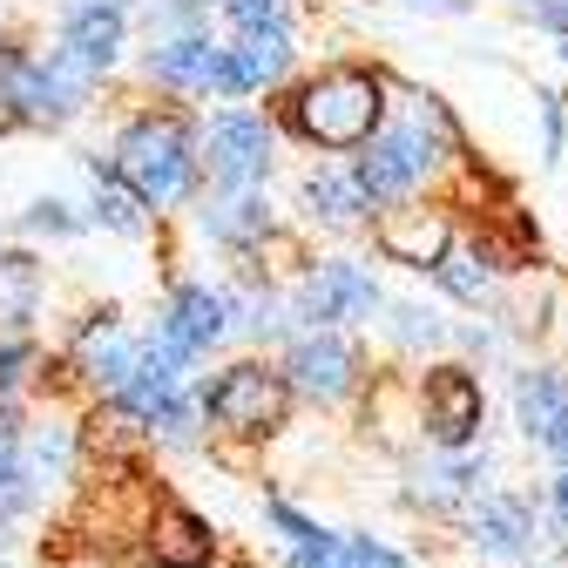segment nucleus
<instances>
[{
  "label": "nucleus",
  "instance_id": "obj_1",
  "mask_svg": "<svg viewBox=\"0 0 568 568\" xmlns=\"http://www.w3.org/2000/svg\"><path fill=\"white\" fill-rule=\"evenodd\" d=\"M386 115V89L366 68H325L292 95V129L318 150H366Z\"/></svg>",
  "mask_w": 568,
  "mask_h": 568
},
{
  "label": "nucleus",
  "instance_id": "obj_2",
  "mask_svg": "<svg viewBox=\"0 0 568 568\" xmlns=\"http://www.w3.org/2000/svg\"><path fill=\"white\" fill-rule=\"evenodd\" d=\"M115 176L142 196V203H183L196 183V142L176 115H135L115 142Z\"/></svg>",
  "mask_w": 568,
  "mask_h": 568
},
{
  "label": "nucleus",
  "instance_id": "obj_3",
  "mask_svg": "<svg viewBox=\"0 0 568 568\" xmlns=\"http://www.w3.org/2000/svg\"><path fill=\"white\" fill-rule=\"evenodd\" d=\"M440 142H454V122L434 109V95H426L406 122H393V129H379V135L366 142V156H359V183H366V196H373V203H399V196H413V190L426 183V170L440 163Z\"/></svg>",
  "mask_w": 568,
  "mask_h": 568
},
{
  "label": "nucleus",
  "instance_id": "obj_4",
  "mask_svg": "<svg viewBox=\"0 0 568 568\" xmlns=\"http://www.w3.org/2000/svg\"><path fill=\"white\" fill-rule=\"evenodd\" d=\"M284 406H292V379H277L271 366H231L203 393V413L231 434H271V426H284Z\"/></svg>",
  "mask_w": 568,
  "mask_h": 568
},
{
  "label": "nucleus",
  "instance_id": "obj_5",
  "mask_svg": "<svg viewBox=\"0 0 568 568\" xmlns=\"http://www.w3.org/2000/svg\"><path fill=\"white\" fill-rule=\"evenodd\" d=\"M298 318L305 325H359L379 312V284L366 264H352V257H325L305 284H298Z\"/></svg>",
  "mask_w": 568,
  "mask_h": 568
},
{
  "label": "nucleus",
  "instance_id": "obj_6",
  "mask_svg": "<svg viewBox=\"0 0 568 568\" xmlns=\"http://www.w3.org/2000/svg\"><path fill=\"white\" fill-rule=\"evenodd\" d=\"M480 413H487V399H480V379L467 373V366H434L426 373V386H419V419H426V434H434L440 447H467L474 434H480Z\"/></svg>",
  "mask_w": 568,
  "mask_h": 568
},
{
  "label": "nucleus",
  "instance_id": "obj_7",
  "mask_svg": "<svg viewBox=\"0 0 568 568\" xmlns=\"http://www.w3.org/2000/svg\"><path fill=\"white\" fill-rule=\"evenodd\" d=\"M203 156H210V170H217V183L251 190L271 170V129L257 115H244V109H224L203 129Z\"/></svg>",
  "mask_w": 568,
  "mask_h": 568
},
{
  "label": "nucleus",
  "instance_id": "obj_8",
  "mask_svg": "<svg viewBox=\"0 0 568 568\" xmlns=\"http://www.w3.org/2000/svg\"><path fill=\"white\" fill-rule=\"evenodd\" d=\"M379 251L393 264H413V271H440L447 251H454V217L434 203H406V210H386L379 217Z\"/></svg>",
  "mask_w": 568,
  "mask_h": 568
},
{
  "label": "nucleus",
  "instance_id": "obj_9",
  "mask_svg": "<svg viewBox=\"0 0 568 568\" xmlns=\"http://www.w3.org/2000/svg\"><path fill=\"white\" fill-rule=\"evenodd\" d=\"M224 332H231V298H224V292H210V284H176L170 305H163V318H156V338L176 345L183 359L210 352Z\"/></svg>",
  "mask_w": 568,
  "mask_h": 568
},
{
  "label": "nucleus",
  "instance_id": "obj_10",
  "mask_svg": "<svg viewBox=\"0 0 568 568\" xmlns=\"http://www.w3.org/2000/svg\"><path fill=\"white\" fill-rule=\"evenodd\" d=\"M284 68H292V34L284 28H264V34H237L224 48V68H217V95L237 102V95H257L271 89Z\"/></svg>",
  "mask_w": 568,
  "mask_h": 568
},
{
  "label": "nucleus",
  "instance_id": "obj_11",
  "mask_svg": "<svg viewBox=\"0 0 568 568\" xmlns=\"http://www.w3.org/2000/svg\"><path fill=\"white\" fill-rule=\"evenodd\" d=\"M284 373H292V386L312 393V399H338V393H352V379H359V352H352L338 332H305L292 345V359H284Z\"/></svg>",
  "mask_w": 568,
  "mask_h": 568
},
{
  "label": "nucleus",
  "instance_id": "obj_12",
  "mask_svg": "<svg viewBox=\"0 0 568 568\" xmlns=\"http://www.w3.org/2000/svg\"><path fill=\"white\" fill-rule=\"evenodd\" d=\"M515 413H521V434L548 454L568 460V373H521L515 379Z\"/></svg>",
  "mask_w": 568,
  "mask_h": 568
},
{
  "label": "nucleus",
  "instance_id": "obj_13",
  "mask_svg": "<svg viewBox=\"0 0 568 568\" xmlns=\"http://www.w3.org/2000/svg\"><path fill=\"white\" fill-rule=\"evenodd\" d=\"M122 34H129V14H122V0H75V8L61 14V48L89 61L95 75L122 54Z\"/></svg>",
  "mask_w": 568,
  "mask_h": 568
},
{
  "label": "nucleus",
  "instance_id": "obj_14",
  "mask_svg": "<svg viewBox=\"0 0 568 568\" xmlns=\"http://www.w3.org/2000/svg\"><path fill=\"white\" fill-rule=\"evenodd\" d=\"M217 68H224V48L210 34H163L150 48V75L163 89H196V95H217Z\"/></svg>",
  "mask_w": 568,
  "mask_h": 568
},
{
  "label": "nucleus",
  "instance_id": "obj_15",
  "mask_svg": "<svg viewBox=\"0 0 568 568\" xmlns=\"http://www.w3.org/2000/svg\"><path fill=\"white\" fill-rule=\"evenodd\" d=\"M474 541L480 555H528L535 548V508L521 501V494H487V501H474Z\"/></svg>",
  "mask_w": 568,
  "mask_h": 568
},
{
  "label": "nucleus",
  "instance_id": "obj_16",
  "mask_svg": "<svg viewBox=\"0 0 568 568\" xmlns=\"http://www.w3.org/2000/svg\"><path fill=\"white\" fill-rule=\"evenodd\" d=\"M305 203H312V217H318V224H332V231L366 224V210H373V196H366L359 170H312V176H305Z\"/></svg>",
  "mask_w": 568,
  "mask_h": 568
},
{
  "label": "nucleus",
  "instance_id": "obj_17",
  "mask_svg": "<svg viewBox=\"0 0 568 568\" xmlns=\"http://www.w3.org/2000/svg\"><path fill=\"white\" fill-rule=\"evenodd\" d=\"M150 555H156L163 568H203V561H210V528H203L190 508L163 501V508H156V528H150Z\"/></svg>",
  "mask_w": 568,
  "mask_h": 568
},
{
  "label": "nucleus",
  "instance_id": "obj_18",
  "mask_svg": "<svg viewBox=\"0 0 568 568\" xmlns=\"http://www.w3.org/2000/svg\"><path fill=\"white\" fill-rule=\"evenodd\" d=\"M203 231L217 237V244H257L271 231V203L251 196V190H237V196H224V203L203 210Z\"/></svg>",
  "mask_w": 568,
  "mask_h": 568
},
{
  "label": "nucleus",
  "instance_id": "obj_19",
  "mask_svg": "<svg viewBox=\"0 0 568 568\" xmlns=\"http://www.w3.org/2000/svg\"><path fill=\"white\" fill-rule=\"evenodd\" d=\"M419 501L434 508H467V501H487V460H440L419 474Z\"/></svg>",
  "mask_w": 568,
  "mask_h": 568
},
{
  "label": "nucleus",
  "instance_id": "obj_20",
  "mask_svg": "<svg viewBox=\"0 0 568 568\" xmlns=\"http://www.w3.org/2000/svg\"><path fill=\"white\" fill-rule=\"evenodd\" d=\"M34 298H41V271H34V257L0 251V332H21V325L34 318Z\"/></svg>",
  "mask_w": 568,
  "mask_h": 568
},
{
  "label": "nucleus",
  "instance_id": "obj_21",
  "mask_svg": "<svg viewBox=\"0 0 568 568\" xmlns=\"http://www.w3.org/2000/svg\"><path fill=\"white\" fill-rule=\"evenodd\" d=\"M142 210H150V203H142L122 176H102V170H95V224H102V231L142 237Z\"/></svg>",
  "mask_w": 568,
  "mask_h": 568
},
{
  "label": "nucleus",
  "instance_id": "obj_22",
  "mask_svg": "<svg viewBox=\"0 0 568 568\" xmlns=\"http://www.w3.org/2000/svg\"><path fill=\"white\" fill-rule=\"evenodd\" d=\"M135 366H142V345H129V338H109V345L89 352V373H95V386H109V393H122V386L135 379Z\"/></svg>",
  "mask_w": 568,
  "mask_h": 568
},
{
  "label": "nucleus",
  "instance_id": "obj_23",
  "mask_svg": "<svg viewBox=\"0 0 568 568\" xmlns=\"http://www.w3.org/2000/svg\"><path fill=\"white\" fill-rule=\"evenodd\" d=\"M434 277L447 284L454 298H467V305H480V298H487V264H480V257H454V251H447V264H440Z\"/></svg>",
  "mask_w": 568,
  "mask_h": 568
},
{
  "label": "nucleus",
  "instance_id": "obj_24",
  "mask_svg": "<svg viewBox=\"0 0 568 568\" xmlns=\"http://www.w3.org/2000/svg\"><path fill=\"white\" fill-rule=\"evenodd\" d=\"M393 338L399 345H440L447 325H440V312H426V305H399L393 312Z\"/></svg>",
  "mask_w": 568,
  "mask_h": 568
},
{
  "label": "nucleus",
  "instance_id": "obj_25",
  "mask_svg": "<svg viewBox=\"0 0 568 568\" xmlns=\"http://www.w3.org/2000/svg\"><path fill=\"white\" fill-rule=\"evenodd\" d=\"M284 8L292 0H224V14L244 28V34H264V28H284Z\"/></svg>",
  "mask_w": 568,
  "mask_h": 568
},
{
  "label": "nucleus",
  "instance_id": "obj_26",
  "mask_svg": "<svg viewBox=\"0 0 568 568\" xmlns=\"http://www.w3.org/2000/svg\"><path fill=\"white\" fill-rule=\"evenodd\" d=\"M345 568H406V555H393L373 535H345Z\"/></svg>",
  "mask_w": 568,
  "mask_h": 568
},
{
  "label": "nucleus",
  "instance_id": "obj_27",
  "mask_svg": "<svg viewBox=\"0 0 568 568\" xmlns=\"http://www.w3.org/2000/svg\"><path fill=\"white\" fill-rule=\"evenodd\" d=\"M264 515H271V521H277L284 535H292V548H312V541L325 535V528H318V521H305V515H298L292 501H264Z\"/></svg>",
  "mask_w": 568,
  "mask_h": 568
},
{
  "label": "nucleus",
  "instance_id": "obj_28",
  "mask_svg": "<svg viewBox=\"0 0 568 568\" xmlns=\"http://www.w3.org/2000/svg\"><path fill=\"white\" fill-rule=\"evenodd\" d=\"M21 224H28V231H48V237H68V231H75V217H68L61 203H34Z\"/></svg>",
  "mask_w": 568,
  "mask_h": 568
},
{
  "label": "nucleus",
  "instance_id": "obj_29",
  "mask_svg": "<svg viewBox=\"0 0 568 568\" xmlns=\"http://www.w3.org/2000/svg\"><path fill=\"white\" fill-rule=\"evenodd\" d=\"M28 359H34V352L14 338V345H0V393H14L21 386V373H28Z\"/></svg>",
  "mask_w": 568,
  "mask_h": 568
},
{
  "label": "nucleus",
  "instance_id": "obj_30",
  "mask_svg": "<svg viewBox=\"0 0 568 568\" xmlns=\"http://www.w3.org/2000/svg\"><path fill=\"white\" fill-rule=\"evenodd\" d=\"M8 474H21V426L0 413V480H8Z\"/></svg>",
  "mask_w": 568,
  "mask_h": 568
},
{
  "label": "nucleus",
  "instance_id": "obj_31",
  "mask_svg": "<svg viewBox=\"0 0 568 568\" xmlns=\"http://www.w3.org/2000/svg\"><path fill=\"white\" fill-rule=\"evenodd\" d=\"M541 122H548V163L561 150V95H541Z\"/></svg>",
  "mask_w": 568,
  "mask_h": 568
},
{
  "label": "nucleus",
  "instance_id": "obj_32",
  "mask_svg": "<svg viewBox=\"0 0 568 568\" xmlns=\"http://www.w3.org/2000/svg\"><path fill=\"white\" fill-rule=\"evenodd\" d=\"M413 14H467V0H399Z\"/></svg>",
  "mask_w": 568,
  "mask_h": 568
},
{
  "label": "nucleus",
  "instance_id": "obj_33",
  "mask_svg": "<svg viewBox=\"0 0 568 568\" xmlns=\"http://www.w3.org/2000/svg\"><path fill=\"white\" fill-rule=\"evenodd\" d=\"M555 508H561V521H568V474L555 480Z\"/></svg>",
  "mask_w": 568,
  "mask_h": 568
},
{
  "label": "nucleus",
  "instance_id": "obj_34",
  "mask_svg": "<svg viewBox=\"0 0 568 568\" xmlns=\"http://www.w3.org/2000/svg\"><path fill=\"white\" fill-rule=\"evenodd\" d=\"M561 61H568V34H561Z\"/></svg>",
  "mask_w": 568,
  "mask_h": 568
}]
</instances>
